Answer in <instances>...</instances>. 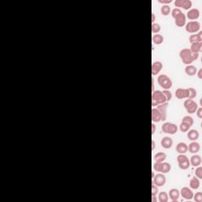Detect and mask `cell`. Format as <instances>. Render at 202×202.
<instances>
[{
  "label": "cell",
  "instance_id": "cell-11",
  "mask_svg": "<svg viewBox=\"0 0 202 202\" xmlns=\"http://www.w3.org/2000/svg\"><path fill=\"white\" fill-rule=\"evenodd\" d=\"M181 196L185 198V200H191L193 197V193L189 187H183L182 188L180 192Z\"/></svg>",
  "mask_w": 202,
  "mask_h": 202
},
{
  "label": "cell",
  "instance_id": "cell-16",
  "mask_svg": "<svg viewBox=\"0 0 202 202\" xmlns=\"http://www.w3.org/2000/svg\"><path fill=\"white\" fill-rule=\"evenodd\" d=\"M161 145L164 149H171L173 145V140L171 137H165L161 140Z\"/></svg>",
  "mask_w": 202,
  "mask_h": 202
},
{
  "label": "cell",
  "instance_id": "cell-45",
  "mask_svg": "<svg viewBox=\"0 0 202 202\" xmlns=\"http://www.w3.org/2000/svg\"><path fill=\"white\" fill-rule=\"evenodd\" d=\"M155 21H156V14L154 13H152V24L155 23Z\"/></svg>",
  "mask_w": 202,
  "mask_h": 202
},
{
  "label": "cell",
  "instance_id": "cell-14",
  "mask_svg": "<svg viewBox=\"0 0 202 202\" xmlns=\"http://www.w3.org/2000/svg\"><path fill=\"white\" fill-rule=\"evenodd\" d=\"M152 121L153 123H159L162 121V115L157 108L152 109Z\"/></svg>",
  "mask_w": 202,
  "mask_h": 202
},
{
  "label": "cell",
  "instance_id": "cell-22",
  "mask_svg": "<svg viewBox=\"0 0 202 202\" xmlns=\"http://www.w3.org/2000/svg\"><path fill=\"white\" fill-rule=\"evenodd\" d=\"M187 137L190 141H197L199 137V133L196 130H190L187 133Z\"/></svg>",
  "mask_w": 202,
  "mask_h": 202
},
{
  "label": "cell",
  "instance_id": "cell-25",
  "mask_svg": "<svg viewBox=\"0 0 202 202\" xmlns=\"http://www.w3.org/2000/svg\"><path fill=\"white\" fill-rule=\"evenodd\" d=\"M169 197L173 201H178L179 197H180V193L176 189H171L169 192Z\"/></svg>",
  "mask_w": 202,
  "mask_h": 202
},
{
  "label": "cell",
  "instance_id": "cell-7",
  "mask_svg": "<svg viewBox=\"0 0 202 202\" xmlns=\"http://www.w3.org/2000/svg\"><path fill=\"white\" fill-rule=\"evenodd\" d=\"M162 131L168 134H175L178 131V126L171 123H165L162 125Z\"/></svg>",
  "mask_w": 202,
  "mask_h": 202
},
{
  "label": "cell",
  "instance_id": "cell-9",
  "mask_svg": "<svg viewBox=\"0 0 202 202\" xmlns=\"http://www.w3.org/2000/svg\"><path fill=\"white\" fill-rule=\"evenodd\" d=\"M166 183V177L164 176V174H157L153 177V184L160 187L163 186Z\"/></svg>",
  "mask_w": 202,
  "mask_h": 202
},
{
  "label": "cell",
  "instance_id": "cell-28",
  "mask_svg": "<svg viewBox=\"0 0 202 202\" xmlns=\"http://www.w3.org/2000/svg\"><path fill=\"white\" fill-rule=\"evenodd\" d=\"M152 42L157 45L161 44L164 42V36L160 34H155L154 36H152Z\"/></svg>",
  "mask_w": 202,
  "mask_h": 202
},
{
  "label": "cell",
  "instance_id": "cell-32",
  "mask_svg": "<svg viewBox=\"0 0 202 202\" xmlns=\"http://www.w3.org/2000/svg\"><path fill=\"white\" fill-rule=\"evenodd\" d=\"M159 202H167L168 201V195L166 192H160L159 193Z\"/></svg>",
  "mask_w": 202,
  "mask_h": 202
},
{
  "label": "cell",
  "instance_id": "cell-13",
  "mask_svg": "<svg viewBox=\"0 0 202 202\" xmlns=\"http://www.w3.org/2000/svg\"><path fill=\"white\" fill-rule=\"evenodd\" d=\"M162 68H163L162 63H160L159 61L154 62V63H152V74L153 75V76L157 75L161 71Z\"/></svg>",
  "mask_w": 202,
  "mask_h": 202
},
{
  "label": "cell",
  "instance_id": "cell-5",
  "mask_svg": "<svg viewBox=\"0 0 202 202\" xmlns=\"http://www.w3.org/2000/svg\"><path fill=\"white\" fill-rule=\"evenodd\" d=\"M201 29V24L197 21H190L185 25V30L189 33H197Z\"/></svg>",
  "mask_w": 202,
  "mask_h": 202
},
{
  "label": "cell",
  "instance_id": "cell-19",
  "mask_svg": "<svg viewBox=\"0 0 202 202\" xmlns=\"http://www.w3.org/2000/svg\"><path fill=\"white\" fill-rule=\"evenodd\" d=\"M189 40L191 43H197V42H202V32H198L197 33L193 34L190 36Z\"/></svg>",
  "mask_w": 202,
  "mask_h": 202
},
{
  "label": "cell",
  "instance_id": "cell-18",
  "mask_svg": "<svg viewBox=\"0 0 202 202\" xmlns=\"http://www.w3.org/2000/svg\"><path fill=\"white\" fill-rule=\"evenodd\" d=\"M188 150L193 154H196L200 150V144L196 141H193L188 146Z\"/></svg>",
  "mask_w": 202,
  "mask_h": 202
},
{
  "label": "cell",
  "instance_id": "cell-34",
  "mask_svg": "<svg viewBox=\"0 0 202 202\" xmlns=\"http://www.w3.org/2000/svg\"><path fill=\"white\" fill-rule=\"evenodd\" d=\"M160 29H161V27L159 24H157V23L152 24V33L158 34V32L160 31Z\"/></svg>",
  "mask_w": 202,
  "mask_h": 202
},
{
  "label": "cell",
  "instance_id": "cell-15",
  "mask_svg": "<svg viewBox=\"0 0 202 202\" xmlns=\"http://www.w3.org/2000/svg\"><path fill=\"white\" fill-rule=\"evenodd\" d=\"M186 16L191 21H195L200 17V11L197 9H191L188 11Z\"/></svg>",
  "mask_w": 202,
  "mask_h": 202
},
{
  "label": "cell",
  "instance_id": "cell-10",
  "mask_svg": "<svg viewBox=\"0 0 202 202\" xmlns=\"http://www.w3.org/2000/svg\"><path fill=\"white\" fill-rule=\"evenodd\" d=\"M175 18V23L178 27H183L185 25V22H186V17L185 15L183 14V12L178 14V15H176Z\"/></svg>",
  "mask_w": 202,
  "mask_h": 202
},
{
  "label": "cell",
  "instance_id": "cell-49",
  "mask_svg": "<svg viewBox=\"0 0 202 202\" xmlns=\"http://www.w3.org/2000/svg\"><path fill=\"white\" fill-rule=\"evenodd\" d=\"M154 176H155V173L154 172H152V178H153V177H154Z\"/></svg>",
  "mask_w": 202,
  "mask_h": 202
},
{
  "label": "cell",
  "instance_id": "cell-43",
  "mask_svg": "<svg viewBox=\"0 0 202 202\" xmlns=\"http://www.w3.org/2000/svg\"><path fill=\"white\" fill-rule=\"evenodd\" d=\"M155 132H156V125L154 123H152V135L154 134Z\"/></svg>",
  "mask_w": 202,
  "mask_h": 202
},
{
  "label": "cell",
  "instance_id": "cell-44",
  "mask_svg": "<svg viewBox=\"0 0 202 202\" xmlns=\"http://www.w3.org/2000/svg\"><path fill=\"white\" fill-rule=\"evenodd\" d=\"M197 77L200 79H202V69H200L198 73H197Z\"/></svg>",
  "mask_w": 202,
  "mask_h": 202
},
{
  "label": "cell",
  "instance_id": "cell-6",
  "mask_svg": "<svg viewBox=\"0 0 202 202\" xmlns=\"http://www.w3.org/2000/svg\"><path fill=\"white\" fill-rule=\"evenodd\" d=\"M184 107H185V110L189 114L195 113L197 108H198L197 103L193 100H191V99H187L186 100H185Z\"/></svg>",
  "mask_w": 202,
  "mask_h": 202
},
{
  "label": "cell",
  "instance_id": "cell-33",
  "mask_svg": "<svg viewBox=\"0 0 202 202\" xmlns=\"http://www.w3.org/2000/svg\"><path fill=\"white\" fill-rule=\"evenodd\" d=\"M182 122L186 123V124H188V125L190 126H192L193 124V118L191 116L186 115L183 118V121H182Z\"/></svg>",
  "mask_w": 202,
  "mask_h": 202
},
{
  "label": "cell",
  "instance_id": "cell-30",
  "mask_svg": "<svg viewBox=\"0 0 202 202\" xmlns=\"http://www.w3.org/2000/svg\"><path fill=\"white\" fill-rule=\"evenodd\" d=\"M160 11H161L162 14L164 16H167L171 13V7L168 5H163L160 9Z\"/></svg>",
  "mask_w": 202,
  "mask_h": 202
},
{
  "label": "cell",
  "instance_id": "cell-21",
  "mask_svg": "<svg viewBox=\"0 0 202 202\" xmlns=\"http://www.w3.org/2000/svg\"><path fill=\"white\" fill-rule=\"evenodd\" d=\"M187 89H178L175 91V96L179 100L187 98Z\"/></svg>",
  "mask_w": 202,
  "mask_h": 202
},
{
  "label": "cell",
  "instance_id": "cell-47",
  "mask_svg": "<svg viewBox=\"0 0 202 202\" xmlns=\"http://www.w3.org/2000/svg\"><path fill=\"white\" fill-rule=\"evenodd\" d=\"M157 198L156 195H152V202H157Z\"/></svg>",
  "mask_w": 202,
  "mask_h": 202
},
{
  "label": "cell",
  "instance_id": "cell-29",
  "mask_svg": "<svg viewBox=\"0 0 202 202\" xmlns=\"http://www.w3.org/2000/svg\"><path fill=\"white\" fill-rule=\"evenodd\" d=\"M171 166L169 163H162V169L161 173L162 174H167L169 171H171Z\"/></svg>",
  "mask_w": 202,
  "mask_h": 202
},
{
  "label": "cell",
  "instance_id": "cell-8",
  "mask_svg": "<svg viewBox=\"0 0 202 202\" xmlns=\"http://www.w3.org/2000/svg\"><path fill=\"white\" fill-rule=\"evenodd\" d=\"M175 6L176 8H183L184 10H190L192 6V2L190 0H175Z\"/></svg>",
  "mask_w": 202,
  "mask_h": 202
},
{
  "label": "cell",
  "instance_id": "cell-46",
  "mask_svg": "<svg viewBox=\"0 0 202 202\" xmlns=\"http://www.w3.org/2000/svg\"><path fill=\"white\" fill-rule=\"evenodd\" d=\"M155 91V86H154V79L152 78V92Z\"/></svg>",
  "mask_w": 202,
  "mask_h": 202
},
{
  "label": "cell",
  "instance_id": "cell-2",
  "mask_svg": "<svg viewBox=\"0 0 202 202\" xmlns=\"http://www.w3.org/2000/svg\"><path fill=\"white\" fill-rule=\"evenodd\" d=\"M166 98L162 91H154L152 93V106L155 107L166 103Z\"/></svg>",
  "mask_w": 202,
  "mask_h": 202
},
{
  "label": "cell",
  "instance_id": "cell-35",
  "mask_svg": "<svg viewBox=\"0 0 202 202\" xmlns=\"http://www.w3.org/2000/svg\"><path fill=\"white\" fill-rule=\"evenodd\" d=\"M190 127H191L190 126H189L188 124H186V123H183V122H182V123H181L180 126H179L180 130L183 133L188 132V131L190 130Z\"/></svg>",
  "mask_w": 202,
  "mask_h": 202
},
{
  "label": "cell",
  "instance_id": "cell-20",
  "mask_svg": "<svg viewBox=\"0 0 202 202\" xmlns=\"http://www.w3.org/2000/svg\"><path fill=\"white\" fill-rule=\"evenodd\" d=\"M190 50L192 52L196 54H199L202 51V42H197V43H191Z\"/></svg>",
  "mask_w": 202,
  "mask_h": 202
},
{
  "label": "cell",
  "instance_id": "cell-39",
  "mask_svg": "<svg viewBox=\"0 0 202 202\" xmlns=\"http://www.w3.org/2000/svg\"><path fill=\"white\" fill-rule=\"evenodd\" d=\"M180 13H182V10H181L180 9H178V8H175V9H173V10H171V15H172L173 18L175 17L176 15H178V14H180Z\"/></svg>",
  "mask_w": 202,
  "mask_h": 202
},
{
  "label": "cell",
  "instance_id": "cell-17",
  "mask_svg": "<svg viewBox=\"0 0 202 202\" xmlns=\"http://www.w3.org/2000/svg\"><path fill=\"white\" fill-rule=\"evenodd\" d=\"M176 151L179 154H185L188 151V145L184 142H179L176 146Z\"/></svg>",
  "mask_w": 202,
  "mask_h": 202
},
{
  "label": "cell",
  "instance_id": "cell-4",
  "mask_svg": "<svg viewBox=\"0 0 202 202\" xmlns=\"http://www.w3.org/2000/svg\"><path fill=\"white\" fill-rule=\"evenodd\" d=\"M177 161H178V167H179L182 170H186V169H188L190 167V159H189V158L184 154L178 155V157H177Z\"/></svg>",
  "mask_w": 202,
  "mask_h": 202
},
{
  "label": "cell",
  "instance_id": "cell-27",
  "mask_svg": "<svg viewBox=\"0 0 202 202\" xmlns=\"http://www.w3.org/2000/svg\"><path fill=\"white\" fill-rule=\"evenodd\" d=\"M190 186L193 190H197L200 186V181L197 177H193L190 182Z\"/></svg>",
  "mask_w": 202,
  "mask_h": 202
},
{
  "label": "cell",
  "instance_id": "cell-26",
  "mask_svg": "<svg viewBox=\"0 0 202 202\" xmlns=\"http://www.w3.org/2000/svg\"><path fill=\"white\" fill-rule=\"evenodd\" d=\"M167 158L166 153L164 152H157V154L154 156V159L156 162H158V163H162L164 162Z\"/></svg>",
  "mask_w": 202,
  "mask_h": 202
},
{
  "label": "cell",
  "instance_id": "cell-42",
  "mask_svg": "<svg viewBox=\"0 0 202 202\" xmlns=\"http://www.w3.org/2000/svg\"><path fill=\"white\" fill-rule=\"evenodd\" d=\"M158 2L161 4H164V5H167L169 3H171V0H158Z\"/></svg>",
  "mask_w": 202,
  "mask_h": 202
},
{
  "label": "cell",
  "instance_id": "cell-38",
  "mask_svg": "<svg viewBox=\"0 0 202 202\" xmlns=\"http://www.w3.org/2000/svg\"><path fill=\"white\" fill-rule=\"evenodd\" d=\"M194 198V201L196 202H201L202 201V193L198 192L196 193V194L193 195V197Z\"/></svg>",
  "mask_w": 202,
  "mask_h": 202
},
{
  "label": "cell",
  "instance_id": "cell-40",
  "mask_svg": "<svg viewBox=\"0 0 202 202\" xmlns=\"http://www.w3.org/2000/svg\"><path fill=\"white\" fill-rule=\"evenodd\" d=\"M158 193V186L152 184V195H157Z\"/></svg>",
  "mask_w": 202,
  "mask_h": 202
},
{
  "label": "cell",
  "instance_id": "cell-36",
  "mask_svg": "<svg viewBox=\"0 0 202 202\" xmlns=\"http://www.w3.org/2000/svg\"><path fill=\"white\" fill-rule=\"evenodd\" d=\"M162 92H163V94H164V96H165L167 102H168V101L171 100V98H172V94H171V92L169 91L168 89H164V91H162Z\"/></svg>",
  "mask_w": 202,
  "mask_h": 202
},
{
  "label": "cell",
  "instance_id": "cell-37",
  "mask_svg": "<svg viewBox=\"0 0 202 202\" xmlns=\"http://www.w3.org/2000/svg\"><path fill=\"white\" fill-rule=\"evenodd\" d=\"M195 175L197 176V178L201 179L202 178V167H201L198 166V167L196 169V171H195Z\"/></svg>",
  "mask_w": 202,
  "mask_h": 202
},
{
  "label": "cell",
  "instance_id": "cell-23",
  "mask_svg": "<svg viewBox=\"0 0 202 202\" xmlns=\"http://www.w3.org/2000/svg\"><path fill=\"white\" fill-rule=\"evenodd\" d=\"M201 164V158L199 155H193L190 158V164H192L193 167H198Z\"/></svg>",
  "mask_w": 202,
  "mask_h": 202
},
{
  "label": "cell",
  "instance_id": "cell-48",
  "mask_svg": "<svg viewBox=\"0 0 202 202\" xmlns=\"http://www.w3.org/2000/svg\"><path fill=\"white\" fill-rule=\"evenodd\" d=\"M155 148H156V143H155L154 140L152 141V150H154Z\"/></svg>",
  "mask_w": 202,
  "mask_h": 202
},
{
  "label": "cell",
  "instance_id": "cell-41",
  "mask_svg": "<svg viewBox=\"0 0 202 202\" xmlns=\"http://www.w3.org/2000/svg\"><path fill=\"white\" fill-rule=\"evenodd\" d=\"M196 113H197V117L199 118H202V108L201 107H199L197 108V110L196 111Z\"/></svg>",
  "mask_w": 202,
  "mask_h": 202
},
{
  "label": "cell",
  "instance_id": "cell-3",
  "mask_svg": "<svg viewBox=\"0 0 202 202\" xmlns=\"http://www.w3.org/2000/svg\"><path fill=\"white\" fill-rule=\"evenodd\" d=\"M157 82L162 89H169L172 87V81L168 76L165 74H160L159 76H158Z\"/></svg>",
  "mask_w": 202,
  "mask_h": 202
},
{
  "label": "cell",
  "instance_id": "cell-24",
  "mask_svg": "<svg viewBox=\"0 0 202 202\" xmlns=\"http://www.w3.org/2000/svg\"><path fill=\"white\" fill-rule=\"evenodd\" d=\"M185 72L189 76H194L197 73V67L193 65H187L185 68Z\"/></svg>",
  "mask_w": 202,
  "mask_h": 202
},
{
  "label": "cell",
  "instance_id": "cell-1",
  "mask_svg": "<svg viewBox=\"0 0 202 202\" xmlns=\"http://www.w3.org/2000/svg\"><path fill=\"white\" fill-rule=\"evenodd\" d=\"M181 59L185 65H190L193 61L197 60L199 57V54L193 53L190 48H184L179 53Z\"/></svg>",
  "mask_w": 202,
  "mask_h": 202
},
{
  "label": "cell",
  "instance_id": "cell-12",
  "mask_svg": "<svg viewBox=\"0 0 202 202\" xmlns=\"http://www.w3.org/2000/svg\"><path fill=\"white\" fill-rule=\"evenodd\" d=\"M167 106H168V102H166L164 104L157 105V109L159 110L162 115V121L166 120L167 118Z\"/></svg>",
  "mask_w": 202,
  "mask_h": 202
},
{
  "label": "cell",
  "instance_id": "cell-31",
  "mask_svg": "<svg viewBox=\"0 0 202 202\" xmlns=\"http://www.w3.org/2000/svg\"><path fill=\"white\" fill-rule=\"evenodd\" d=\"M187 93L188 99H191V100H193V99H194L195 97L197 96V91H196L194 89H193V88L187 89Z\"/></svg>",
  "mask_w": 202,
  "mask_h": 202
}]
</instances>
